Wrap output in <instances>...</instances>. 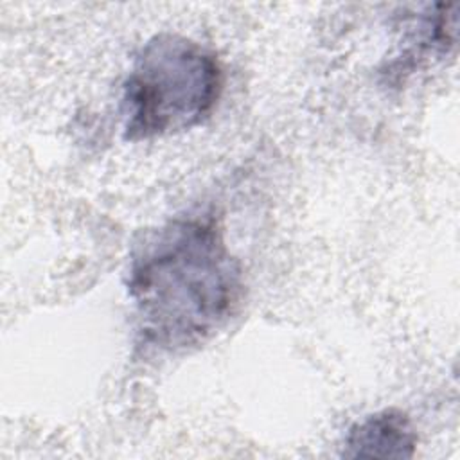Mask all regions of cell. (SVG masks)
<instances>
[{"instance_id":"obj_1","label":"cell","mask_w":460,"mask_h":460,"mask_svg":"<svg viewBox=\"0 0 460 460\" xmlns=\"http://www.w3.org/2000/svg\"><path fill=\"white\" fill-rule=\"evenodd\" d=\"M128 295L142 345L181 352L207 341L235 313L243 270L212 216H181L135 244Z\"/></svg>"},{"instance_id":"obj_2","label":"cell","mask_w":460,"mask_h":460,"mask_svg":"<svg viewBox=\"0 0 460 460\" xmlns=\"http://www.w3.org/2000/svg\"><path fill=\"white\" fill-rule=\"evenodd\" d=\"M221 88L223 70L212 50L181 34L153 36L137 52L122 86L124 138L151 140L201 124Z\"/></svg>"},{"instance_id":"obj_3","label":"cell","mask_w":460,"mask_h":460,"mask_svg":"<svg viewBox=\"0 0 460 460\" xmlns=\"http://www.w3.org/2000/svg\"><path fill=\"white\" fill-rule=\"evenodd\" d=\"M417 446V433L408 415L397 408H386L356 422L343 446V456L350 458H410Z\"/></svg>"}]
</instances>
